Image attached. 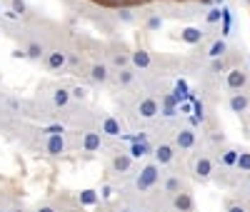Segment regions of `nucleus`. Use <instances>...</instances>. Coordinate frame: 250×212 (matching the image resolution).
Segmentation results:
<instances>
[{"instance_id": "58836bf2", "label": "nucleus", "mask_w": 250, "mask_h": 212, "mask_svg": "<svg viewBox=\"0 0 250 212\" xmlns=\"http://www.w3.org/2000/svg\"><path fill=\"white\" fill-rule=\"evenodd\" d=\"M140 212H148V210H140Z\"/></svg>"}, {"instance_id": "5701e85b", "label": "nucleus", "mask_w": 250, "mask_h": 212, "mask_svg": "<svg viewBox=\"0 0 250 212\" xmlns=\"http://www.w3.org/2000/svg\"><path fill=\"white\" fill-rule=\"evenodd\" d=\"M133 80H135V70L133 68H123V70L115 73V82L120 85V88H130Z\"/></svg>"}, {"instance_id": "4468645a", "label": "nucleus", "mask_w": 250, "mask_h": 212, "mask_svg": "<svg viewBox=\"0 0 250 212\" xmlns=\"http://www.w3.org/2000/svg\"><path fill=\"white\" fill-rule=\"evenodd\" d=\"M130 167H133V157H130L128 153H118V155H113V160H110V170H113L115 175L130 173Z\"/></svg>"}, {"instance_id": "4c0bfd02", "label": "nucleus", "mask_w": 250, "mask_h": 212, "mask_svg": "<svg viewBox=\"0 0 250 212\" xmlns=\"http://www.w3.org/2000/svg\"><path fill=\"white\" fill-rule=\"evenodd\" d=\"M113 3H123V0H113Z\"/></svg>"}, {"instance_id": "f8f14e48", "label": "nucleus", "mask_w": 250, "mask_h": 212, "mask_svg": "<svg viewBox=\"0 0 250 212\" xmlns=\"http://www.w3.org/2000/svg\"><path fill=\"white\" fill-rule=\"evenodd\" d=\"M65 150H68L65 137H62V135H48V140H45V153H48L50 157H62V155H65Z\"/></svg>"}, {"instance_id": "f257e3e1", "label": "nucleus", "mask_w": 250, "mask_h": 212, "mask_svg": "<svg viewBox=\"0 0 250 212\" xmlns=\"http://www.w3.org/2000/svg\"><path fill=\"white\" fill-rule=\"evenodd\" d=\"M158 182H160V165L148 162L145 167H140V173L135 177V190L138 193H148V190H153Z\"/></svg>"}, {"instance_id": "4be33fe9", "label": "nucleus", "mask_w": 250, "mask_h": 212, "mask_svg": "<svg viewBox=\"0 0 250 212\" xmlns=\"http://www.w3.org/2000/svg\"><path fill=\"white\" fill-rule=\"evenodd\" d=\"M210 60H218V58H225L228 55V42L225 40H213L210 42V48H208V53H205Z\"/></svg>"}, {"instance_id": "cd10ccee", "label": "nucleus", "mask_w": 250, "mask_h": 212, "mask_svg": "<svg viewBox=\"0 0 250 212\" xmlns=\"http://www.w3.org/2000/svg\"><path fill=\"white\" fill-rule=\"evenodd\" d=\"M235 167L240 170V173H250V153L240 150V153H238V162H235Z\"/></svg>"}, {"instance_id": "9b49d317", "label": "nucleus", "mask_w": 250, "mask_h": 212, "mask_svg": "<svg viewBox=\"0 0 250 212\" xmlns=\"http://www.w3.org/2000/svg\"><path fill=\"white\" fill-rule=\"evenodd\" d=\"M110 62H113V68H118V70L130 68V53H128V48H125L123 42L110 48Z\"/></svg>"}, {"instance_id": "e433bc0d", "label": "nucleus", "mask_w": 250, "mask_h": 212, "mask_svg": "<svg viewBox=\"0 0 250 212\" xmlns=\"http://www.w3.org/2000/svg\"><path fill=\"white\" fill-rule=\"evenodd\" d=\"M115 212H135V210H130V207H120V210H115Z\"/></svg>"}, {"instance_id": "2f4dec72", "label": "nucleus", "mask_w": 250, "mask_h": 212, "mask_svg": "<svg viewBox=\"0 0 250 212\" xmlns=\"http://www.w3.org/2000/svg\"><path fill=\"white\" fill-rule=\"evenodd\" d=\"M10 8H13L15 15H25L28 13V5L23 3V0H10Z\"/></svg>"}, {"instance_id": "f3484780", "label": "nucleus", "mask_w": 250, "mask_h": 212, "mask_svg": "<svg viewBox=\"0 0 250 212\" xmlns=\"http://www.w3.org/2000/svg\"><path fill=\"white\" fill-rule=\"evenodd\" d=\"M228 105H230V110H233L235 115H245V113L250 110V97H248L245 93H233L230 100H228Z\"/></svg>"}, {"instance_id": "6ab92c4d", "label": "nucleus", "mask_w": 250, "mask_h": 212, "mask_svg": "<svg viewBox=\"0 0 250 212\" xmlns=\"http://www.w3.org/2000/svg\"><path fill=\"white\" fill-rule=\"evenodd\" d=\"M50 100H53V108H68L70 100H73L70 97V88H55Z\"/></svg>"}, {"instance_id": "b1692460", "label": "nucleus", "mask_w": 250, "mask_h": 212, "mask_svg": "<svg viewBox=\"0 0 250 212\" xmlns=\"http://www.w3.org/2000/svg\"><path fill=\"white\" fill-rule=\"evenodd\" d=\"M148 153H150V145L145 142V140H135V142L130 145V153H128V155H130L133 160H138V157H145Z\"/></svg>"}, {"instance_id": "7ed1b4c3", "label": "nucleus", "mask_w": 250, "mask_h": 212, "mask_svg": "<svg viewBox=\"0 0 250 212\" xmlns=\"http://www.w3.org/2000/svg\"><path fill=\"white\" fill-rule=\"evenodd\" d=\"M45 65L48 70L58 73V70H65L68 68V50L65 48H50L45 55Z\"/></svg>"}, {"instance_id": "bb28decb", "label": "nucleus", "mask_w": 250, "mask_h": 212, "mask_svg": "<svg viewBox=\"0 0 250 212\" xmlns=\"http://www.w3.org/2000/svg\"><path fill=\"white\" fill-rule=\"evenodd\" d=\"M145 28L148 30H160L163 28V15L160 13H150L148 20H145Z\"/></svg>"}, {"instance_id": "9d476101", "label": "nucleus", "mask_w": 250, "mask_h": 212, "mask_svg": "<svg viewBox=\"0 0 250 212\" xmlns=\"http://www.w3.org/2000/svg\"><path fill=\"white\" fill-rule=\"evenodd\" d=\"M23 53H25L28 60L40 62V60H45V55H48V45H45V42H40V40H28Z\"/></svg>"}, {"instance_id": "ddd939ff", "label": "nucleus", "mask_w": 250, "mask_h": 212, "mask_svg": "<svg viewBox=\"0 0 250 212\" xmlns=\"http://www.w3.org/2000/svg\"><path fill=\"white\" fill-rule=\"evenodd\" d=\"M110 18L115 20V25H133L135 20H138V13H135L133 8H128V5H118V8L110 13Z\"/></svg>"}, {"instance_id": "2eb2a0df", "label": "nucleus", "mask_w": 250, "mask_h": 212, "mask_svg": "<svg viewBox=\"0 0 250 212\" xmlns=\"http://www.w3.org/2000/svg\"><path fill=\"white\" fill-rule=\"evenodd\" d=\"M98 133L105 135V137H118V135H123V127H120V122L113 115H105L100 120V130Z\"/></svg>"}, {"instance_id": "7c9ffc66", "label": "nucleus", "mask_w": 250, "mask_h": 212, "mask_svg": "<svg viewBox=\"0 0 250 212\" xmlns=\"http://www.w3.org/2000/svg\"><path fill=\"white\" fill-rule=\"evenodd\" d=\"M210 73H215V75L228 73V62H225V58H218V60H213V62H210Z\"/></svg>"}, {"instance_id": "dca6fc26", "label": "nucleus", "mask_w": 250, "mask_h": 212, "mask_svg": "<svg viewBox=\"0 0 250 212\" xmlns=\"http://www.w3.org/2000/svg\"><path fill=\"white\" fill-rule=\"evenodd\" d=\"M103 147V135L98 130H85L83 133V150L85 153H98Z\"/></svg>"}, {"instance_id": "f03ea898", "label": "nucleus", "mask_w": 250, "mask_h": 212, "mask_svg": "<svg viewBox=\"0 0 250 212\" xmlns=\"http://www.w3.org/2000/svg\"><path fill=\"white\" fill-rule=\"evenodd\" d=\"M135 115H138L140 120H153V117H158V115H160V102H158L155 97H140V100L135 102Z\"/></svg>"}, {"instance_id": "f704fd0d", "label": "nucleus", "mask_w": 250, "mask_h": 212, "mask_svg": "<svg viewBox=\"0 0 250 212\" xmlns=\"http://www.w3.org/2000/svg\"><path fill=\"white\" fill-rule=\"evenodd\" d=\"M210 140H213V142H223V140H225V135H223V133H213V135H210Z\"/></svg>"}, {"instance_id": "0eeeda50", "label": "nucleus", "mask_w": 250, "mask_h": 212, "mask_svg": "<svg viewBox=\"0 0 250 212\" xmlns=\"http://www.w3.org/2000/svg\"><path fill=\"white\" fill-rule=\"evenodd\" d=\"M213 170H215V165H213V160H210V155H195V160H193V173H195V177L198 180H210L213 177Z\"/></svg>"}, {"instance_id": "393cba45", "label": "nucleus", "mask_w": 250, "mask_h": 212, "mask_svg": "<svg viewBox=\"0 0 250 212\" xmlns=\"http://www.w3.org/2000/svg\"><path fill=\"white\" fill-rule=\"evenodd\" d=\"M238 153H240V150H235V147H228V150H223V155H220V162H223L225 167H235Z\"/></svg>"}, {"instance_id": "6e6552de", "label": "nucleus", "mask_w": 250, "mask_h": 212, "mask_svg": "<svg viewBox=\"0 0 250 212\" xmlns=\"http://www.w3.org/2000/svg\"><path fill=\"white\" fill-rule=\"evenodd\" d=\"M153 157H155V165H170L173 160H175V145H170V142H160V145H155L153 147Z\"/></svg>"}, {"instance_id": "c85d7f7f", "label": "nucleus", "mask_w": 250, "mask_h": 212, "mask_svg": "<svg viewBox=\"0 0 250 212\" xmlns=\"http://www.w3.org/2000/svg\"><path fill=\"white\" fill-rule=\"evenodd\" d=\"M220 18H223V10L220 8H210L205 13V23L208 25H215V23H220Z\"/></svg>"}, {"instance_id": "473e14b6", "label": "nucleus", "mask_w": 250, "mask_h": 212, "mask_svg": "<svg viewBox=\"0 0 250 212\" xmlns=\"http://www.w3.org/2000/svg\"><path fill=\"white\" fill-rule=\"evenodd\" d=\"M225 212H248V207L245 205H240V202H233V205H228V210Z\"/></svg>"}, {"instance_id": "c9c22d12", "label": "nucleus", "mask_w": 250, "mask_h": 212, "mask_svg": "<svg viewBox=\"0 0 250 212\" xmlns=\"http://www.w3.org/2000/svg\"><path fill=\"white\" fill-rule=\"evenodd\" d=\"M35 212H58L53 205H45V207H40V210H35Z\"/></svg>"}, {"instance_id": "aec40b11", "label": "nucleus", "mask_w": 250, "mask_h": 212, "mask_svg": "<svg viewBox=\"0 0 250 212\" xmlns=\"http://www.w3.org/2000/svg\"><path fill=\"white\" fill-rule=\"evenodd\" d=\"M203 38H205V33L200 28H183L180 30V40L188 42V45H198V42H203Z\"/></svg>"}, {"instance_id": "a878e982", "label": "nucleus", "mask_w": 250, "mask_h": 212, "mask_svg": "<svg viewBox=\"0 0 250 212\" xmlns=\"http://www.w3.org/2000/svg\"><path fill=\"white\" fill-rule=\"evenodd\" d=\"M78 200H80V205H98L100 202V195L95 193V190H83V193L78 195Z\"/></svg>"}, {"instance_id": "412c9836", "label": "nucleus", "mask_w": 250, "mask_h": 212, "mask_svg": "<svg viewBox=\"0 0 250 212\" xmlns=\"http://www.w3.org/2000/svg\"><path fill=\"white\" fill-rule=\"evenodd\" d=\"M163 193H168L170 197L173 195H178V193H183V180H180V175H168L163 180Z\"/></svg>"}, {"instance_id": "72a5a7b5", "label": "nucleus", "mask_w": 250, "mask_h": 212, "mask_svg": "<svg viewBox=\"0 0 250 212\" xmlns=\"http://www.w3.org/2000/svg\"><path fill=\"white\" fill-rule=\"evenodd\" d=\"M110 195H113V190H110V185H105V187L100 190V197H110Z\"/></svg>"}, {"instance_id": "1a4fd4ad", "label": "nucleus", "mask_w": 250, "mask_h": 212, "mask_svg": "<svg viewBox=\"0 0 250 212\" xmlns=\"http://www.w3.org/2000/svg\"><path fill=\"white\" fill-rule=\"evenodd\" d=\"M130 68L133 70H150L153 68V58L145 48H138V50H130Z\"/></svg>"}, {"instance_id": "423d86ee", "label": "nucleus", "mask_w": 250, "mask_h": 212, "mask_svg": "<svg viewBox=\"0 0 250 212\" xmlns=\"http://www.w3.org/2000/svg\"><path fill=\"white\" fill-rule=\"evenodd\" d=\"M88 77L95 85H108L113 80V68L108 65V62H93L90 70H88Z\"/></svg>"}, {"instance_id": "20e7f679", "label": "nucleus", "mask_w": 250, "mask_h": 212, "mask_svg": "<svg viewBox=\"0 0 250 212\" xmlns=\"http://www.w3.org/2000/svg\"><path fill=\"white\" fill-rule=\"evenodd\" d=\"M195 142H198V135L193 127H180V130H175V137H173L175 150H193Z\"/></svg>"}, {"instance_id": "c756f323", "label": "nucleus", "mask_w": 250, "mask_h": 212, "mask_svg": "<svg viewBox=\"0 0 250 212\" xmlns=\"http://www.w3.org/2000/svg\"><path fill=\"white\" fill-rule=\"evenodd\" d=\"M70 97L83 102V100H88V88H83V85H75V88H70Z\"/></svg>"}, {"instance_id": "39448f33", "label": "nucleus", "mask_w": 250, "mask_h": 212, "mask_svg": "<svg viewBox=\"0 0 250 212\" xmlns=\"http://www.w3.org/2000/svg\"><path fill=\"white\" fill-rule=\"evenodd\" d=\"M248 73L243 68H228L225 73V85H228V90H233V93H240L245 85H248Z\"/></svg>"}, {"instance_id": "a211bd4d", "label": "nucleus", "mask_w": 250, "mask_h": 212, "mask_svg": "<svg viewBox=\"0 0 250 212\" xmlns=\"http://www.w3.org/2000/svg\"><path fill=\"white\" fill-rule=\"evenodd\" d=\"M170 200H173V210H175V212H193V210H195L193 197L188 195L185 190H183V193H178V195H173Z\"/></svg>"}]
</instances>
